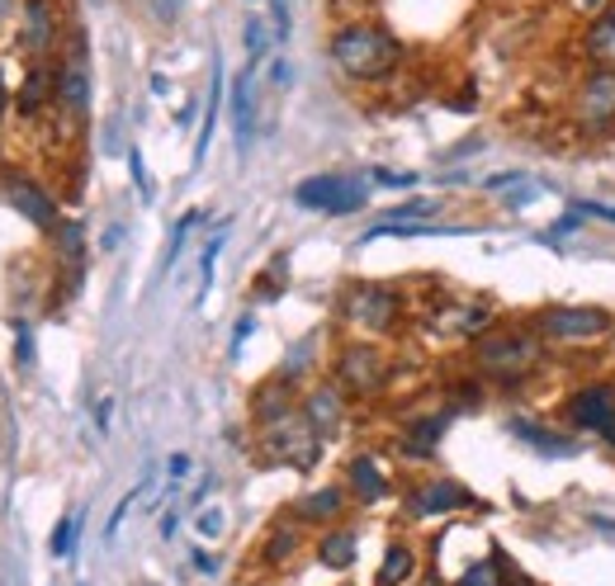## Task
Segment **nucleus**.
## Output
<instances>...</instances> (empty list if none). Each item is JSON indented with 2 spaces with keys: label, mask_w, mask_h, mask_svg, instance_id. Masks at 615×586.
Listing matches in <instances>:
<instances>
[{
  "label": "nucleus",
  "mask_w": 615,
  "mask_h": 586,
  "mask_svg": "<svg viewBox=\"0 0 615 586\" xmlns=\"http://www.w3.org/2000/svg\"><path fill=\"white\" fill-rule=\"evenodd\" d=\"M332 57H336V67L346 71V76H355V81H379V76H389V71L398 67L403 48H398V43L383 34V28L355 24V28H341V34L332 38Z\"/></svg>",
  "instance_id": "1"
},
{
  "label": "nucleus",
  "mask_w": 615,
  "mask_h": 586,
  "mask_svg": "<svg viewBox=\"0 0 615 586\" xmlns=\"http://www.w3.org/2000/svg\"><path fill=\"white\" fill-rule=\"evenodd\" d=\"M540 364V340L531 332H493L478 340V369L497 383H521Z\"/></svg>",
  "instance_id": "2"
},
{
  "label": "nucleus",
  "mask_w": 615,
  "mask_h": 586,
  "mask_svg": "<svg viewBox=\"0 0 615 586\" xmlns=\"http://www.w3.org/2000/svg\"><path fill=\"white\" fill-rule=\"evenodd\" d=\"M294 204L308 213H327V218H346L369 204V180L365 176H312L294 190Z\"/></svg>",
  "instance_id": "3"
},
{
  "label": "nucleus",
  "mask_w": 615,
  "mask_h": 586,
  "mask_svg": "<svg viewBox=\"0 0 615 586\" xmlns=\"http://www.w3.org/2000/svg\"><path fill=\"white\" fill-rule=\"evenodd\" d=\"M265 450H270V459H280V464L312 468L318 464V454H322V435L308 426V417L284 411V417L265 421Z\"/></svg>",
  "instance_id": "4"
},
{
  "label": "nucleus",
  "mask_w": 615,
  "mask_h": 586,
  "mask_svg": "<svg viewBox=\"0 0 615 586\" xmlns=\"http://www.w3.org/2000/svg\"><path fill=\"white\" fill-rule=\"evenodd\" d=\"M568 421H573L578 431H592V435H602L606 445H615V393L606 383L578 388L568 397Z\"/></svg>",
  "instance_id": "5"
},
{
  "label": "nucleus",
  "mask_w": 615,
  "mask_h": 586,
  "mask_svg": "<svg viewBox=\"0 0 615 586\" xmlns=\"http://www.w3.org/2000/svg\"><path fill=\"white\" fill-rule=\"evenodd\" d=\"M540 332L554 340H592L611 332V312L606 308H549L540 318Z\"/></svg>",
  "instance_id": "6"
},
{
  "label": "nucleus",
  "mask_w": 615,
  "mask_h": 586,
  "mask_svg": "<svg viewBox=\"0 0 615 586\" xmlns=\"http://www.w3.org/2000/svg\"><path fill=\"white\" fill-rule=\"evenodd\" d=\"M578 119H582V128H592V133H602V128L615 123V67H602V71H592V76L582 81Z\"/></svg>",
  "instance_id": "7"
},
{
  "label": "nucleus",
  "mask_w": 615,
  "mask_h": 586,
  "mask_svg": "<svg viewBox=\"0 0 615 586\" xmlns=\"http://www.w3.org/2000/svg\"><path fill=\"white\" fill-rule=\"evenodd\" d=\"M336 379H341V388H351V393H379L383 379H389V364H383L379 350L351 346V350L336 360Z\"/></svg>",
  "instance_id": "8"
},
{
  "label": "nucleus",
  "mask_w": 615,
  "mask_h": 586,
  "mask_svg": "<svg viewBox=\"0 0 615 586\" xmlns=\"http://www.w3.org/2000/svg\"><path fill=\"white\" fill-rule=\"evenodd\" d=\"M346 318L369 326V332H389L398 322V294L379 289V284H360V289L346 298Z\"/></svg>",
  "instance_id": "9"
},
{
  "label": "nucleus",
  "mask_w": 615,
  "mask_h": 586,
  "mask_svg": "<svg viewBox=\"0 0 615 586\" xmlns=\"http://www.w3.org/2000/svg\"><path fill=\"white\" fill-rule=\"evenodd\" d=\"M251 105H256V67L241 71L237 85H233V133H237V152H241V156H247L251 133H256V113H251Z\"/></svg>",
  "instance_id": "10"
},
{
  "label": "nucleus",
  "mask_w": 615,
  "mask_h": 586,
  "mask_svg": "<svg viewBox=\"0 0 615 586\" xmlns=\"http://www.w3.org/2000/svg\"><path fill=\"white\" fill-rule=\"evenodd\" d=\"M412 516H440V511H454V506H469V492L460 482H426L422 492H412Z\"/></svg>",
  "instance_id": "11"
},
{
  "label": "nucleus",
  "mask_w": 615,
  "mask_h": 586,
  "mask_svg": "<svg viewBox=\"0 0 615 586\" xmlns=\"http://www.w3.org/2000/svg\"><path fill=\"white\" fill-rule=\"evenodd\" d=\"M10 204L24 213L34 227H57V208H52V199L38 190V184H28V180H14L10 184Z\"/></svg>",
  "instance_id": "12"
},
{
  "label": "nucleus",
  "mask_w": 615,
  "mask_h": 586,
  "mask_svg": "<svg viewBox=\"0 0 615 586\" xmlns=\"http://www.w3.org/2000/svg\"><path fill=\"white\" fill-rule=\"evenodd\" d=\"M52 0H28L24 5V48L34 52V57H43L52 48Z\"/></svg>",
  "instance_id": "13"
},
{
  "label": "nucleus",
  "mask_w": 615,
  "mask_h": 586,
  "mask_svg": "<svg viewBox=\"0 0 615 586\" xmlns=\"http://www.w3.org/2000/svg\"><path fill=\"white\" fill-rule=\"evenodd\" d=\"M62 99L71 113H85V105H91V76H85V48L76 43L62 67Z\"/></svg>",
  "instance_id": "14"
},
{
  "label": "nucleus",
  "mask_w": 615,
  "mask_h": 586,
  "mask_svg": "<svg viewBox=\"0 0 615 586\" xmlns=\"http://www.w3.org/2000/svg\"><path fill=\"white\" fill-rule=\"evenodd\" d=\"M483 326H488V308L483 303H454L436 312V332H450V336H478Z\"/></svg>",
  "instance_id": "15"
},
{
  "label": "nucleus",
  "mask_w": 615,
  "mask_h": 586,
  "mask_svg": "<svg viewBox=\"0 0 615 586\" xmlns=\"http://www.w3.org/2000/svg\"><path fill=\"white\" fill-rule=\"evenodd\" d=\"M304 417H308V426H312L318 435H336L341 417H346V407H341V393H336V388H318V393L308 397Z\"/></svg>",
  "instance_id": "16"
},
{
  "label": "nucleus",
  "mask_w": 615,
  "mask_h": 586,
  "mask_svg": "<svg viewBox=\"0 0 615 586\" xmlns=\"http://www.w3.org/2000/svg\"><path fill=\"white\" fill-rule=\"evenodd\" d=\"M351 488H355V497H360V502H379V497L389 492V482H383V474H379L375 459H355V464H351Z\"/></svg>",
  "instance_id": "17"
},
{
  "label": "nucleus",
  "mask_w": 615,
  "mask_h": 586,
  "mask_svg": "<svg viewBox=\"0 0 615 586\" xmlns=\"http://www.w3.org/2000/svg\"><path fill=\"white\" fill-rule=\"evenodd\" d=\"M218 109H223V67L213 62V91H209V109H204V128H199V142H194V166L204 162L209 142H213V123H218Z\"/></svg>",
  "instance_id": "18"
},
{
  "label": "nucleus",
  "mask_w": 615,
  "mask_h": 586,
  "mask_svg": "<svg viewBox=\"0 0 615 586\" xmlns=\"http://www.w3.org/2000/svg\"><path fill=\"white\" fill-rule=\"evenodd\" d=\"M318 559H322L327 567H336V573H341V567H351V563H355V535H351V530L327 535L322 545H318Z\"/></svg>",
  "instance_id": "19"
},
{
  "label": "nucleus",
  "mask_w": 615,
  "mask_h": 586,
  "mask_svg": "<svg viewBox=\"0 0 615 586\" xmlns=\"http://www.w3.org/2000/svg\"><path fill=\"white\" fill-rule=\"evenodd\" d=\"M588 48H592L596 57H602L606 67H615V10H606V14H596V20H592Z\"/></svg>",
  "instance_id": "20"
},
{
  "label": "nucleus",
  "mask_w": 615,
  "mask_h": 586,
  "mask_svg": "<svg viewBox=\"0 0 615 586\" xmlns=\"http://www.w3.org/2000/svg\"><path fill=\"white\" fill-rule=\"evenodd\" d=\"M412 577V549L407 545H389L383 553V567H379V586H398Z\"/></svg>",
  "instance_id": "21"
},
{
  "label": "nucleus",
  "mask_w": 615,
  "mask_h": 586,
  "mask_svg": "<svg viewBox=\"0 0 615 586\" xmlns=\"http://www.w3.org/2000/svg\"><path fill=\"white\" fill-rule=\"evenodd\" d=\"M336 511H341V492L336 488H322V492H312V497L298 502V516L304 521H332Z\"/></svg>",
  "instance_id": "22"
},
{
  "label": "nucleus",
  "mask_w": 615,
  "mask_h": 586,
  "mask_svg": "<svg viewBox=\"0 0 615 586\" xmlns=\"http://www.w3.org/2000/svg\"><path fill=\"white\" fill-rule=\"evenodd\" d=\"M440 435H446V417H431V421H417L407 431V450L412 454H431L440 445Z\"/></svg>",
  "instance_id": "23"
},
{
  "label": "nucleus",
  "mask_w": 615,
  "mask_h": 586,
  "mask_svg": "<svg viewBox=\"0 0 615 586\" xmlns=\"http://www.w3.org/2000/svg\"><path fill=\"white\" fill-rule=\"evenodd\" d=\"M511 435H521L525 445H535V450H545V454H573V445H564V440H545V431L531 421H511Z\"/></svg>",
  "instance_id": "24"
},
{
  "label": "nucleus",
  "mask_w": 615,
  "mask_h": 586,
  "mask_svg": "<svg viewBox=\"0 0 615 586\" xmlns=\"http://www.w3.org/2000/svg\"><path fill=\"white\" fill-rule=\"evenodd\" d=\"M48 71H43V67H34V71H28V81H24V91H20V109L24 113H34L38 105H43V99H48Z\"/></svg>",
  "instance_id": "25"
},
{
  "label": "nucleus",
  "mask_w": 615,
  "mask_h": 586,
  "mask_svg": "<svg viewBox=\"0 0 615 586\" xmlns=\"http://www.w3.org/2000/svg\"><path fill=\"white\" fill-rule=\"evenodd\" d=\"M81 227L76 223H62V261L71 265V279H76L81 275Z\"/></svg>",
  "instance_id": "26"
},
{
  "label": "nucleus",
  "mask_w": 615,
  "mask_h": 586,
  "mask_svg": "<svg viewBox=\"0 0 615 586\" xmlns=\"http://www.w3.org/2000/svg\"><path fill=\"white\" fill-rule=\"evenodd\" d=\"M454 586H502V577H497V553H493L488 563H474Z\"/></svg>",
  "instance_id": "27"
},
{
  "label": "nucleus",
  "mask_w": 615,
  "mask_h": 586,
  "mask_svg": "<svg viewBox=\"0 0 615 586\" xmlns=\"http://www.w3.org/2000/svg\"><path fill=\"white\" fill-rule=\"evenodd\" d=\"M71 539H76V516H62L57 521V530H52V553L57 559H67L71 553Z\"/></svg>",
  "instance_id": "28"
},
{
  "label": "nucleus",
  "mask_w": 615,
  "mask_h": 586,
  "mask_svg": "<svg viewBox=\"0 0 615 586\" xmlns=\"http://www.w3.org/2000/svg\"><path fill=\"white\" fill-rule=\"evenodd\" d=\"M247 57H251V67H261V57H265V24L261 20L247 24Z\"/></svg>",
  "instance_id": "29"
},
{
  "label": "nucleus",
  "mask_w": 615,
  "mask_h": 586,
  "mask_svg": "<svg viewBox=\"0 0 615 586\" xmlns=\"http://www.w3.org/2000/svg\"><path fill=\"white\" fill-rule=\"evenodd\" d=\"M14 340H20V369H34V332H28V322H14Z\"/></svg>",
  "instance_id": "30"
},
{
  "label": "nucleus",
  "mask_w": 615,
  "mask_h": 586,
  "mask_svg": "<svg viewBox=\"0 0 615 586\" xmlns=\"http://www.w3.org/2000/svg\"><path fill=\"white\" fill-rule=\"evenodd\" d=\"M128 166H133V180H138L142 199H152V176H147V162H142V152H138V147L128 152Z\"/></svg>",
  "instance_id": "31"
},
{
  "label": "nucleus",
  "mask_w": 615,
  "mask_h": 586,
  "mask_svg": "<svg viewBox=\"0 0 615 586\" xmlns=\"http://www.w3.org/2000/svg\"><path fill=\"white\" fill-rule=\"evenodd\" d=\"M218 251H223V241L213 237L209 247H204V261H199V279H204V294H209V284H213V265H218Z\"/></svg>",
  "instance_id": "32"
},
{
  "label": "nucleus",
  "mask_w": 615,
  "mask_h": 586,
  "mask_svg": "<svg viewBox=\"0 0 615 586\" xmlns=\"http://www.w3.org/2000/svg\"><path fill=\"white\" fill-rule=\"evenodd\" d=\"M573 213H578V218H602V223H615V208H611V204H592V199H588V204H573Z\"/></svg>",
  "instance_id": "33"
},
{
  "label": "nucleus",
  "mask_w": 615,
  "mask_h": 586,
  "mask_svg": "<svg viewBox=\"0 0 615 586\" xmlns=\"http://www.w3.org/2000/svg\"><path fill=\"white\" fill-rule=\"evenodd\" d=\"M375 184H398L403 190V184H417V176L412 170H375Z\"/></svg>",
  "instance_id": "34"
},
{
  "label": "nucleus",
  "mask_w": 615,
  "mask_h": 586,
  "mask_svg": "<svg viewBox=\"0 0 615 586\" xmlns=\"http://www.w3.org/2000/svg\"><path fill=\"white\" fill-rule=\"evenodd\" d=\"M294 553V535H275L270 539V563H284Z\"/></svg>",
  "instance_id": "35"
},
{
  "label": "nucleus",
  "mask_w": 615,
  "mask_h": 586,
  "mask_svg": "<svg viewBox=\"0 0 615 586\" xmlns=\"http://www.w3.org/2000/svg\"><path fill=\"white\" fill-rule=\"evenodd\" d=\"M270 10H275V34L289 38V0H270Z\"/></svg>",
  "instance_id": "36"
},
{
  "label": "nucleus",
  "mask_w": 615,
  "mask_h": 586,
  "mask_svg": "<svg viewBox=\"0 0 615 586\" xmlns=\"http://www.w3.org/2000/svg\"><path fill=\"white\" fill-rule=\"evenodd\" d=\"M199 535H204V539L223 535V516H218V511H204V516H199Z\"/></svg>",
  "instance_id": "37"
},
{
  "label": "nucleus",
  "mask_w": 615,
  "mask_h": 586,
  "mask_svg": "<svg viewBox=\"0 0 615 586\" xmlns=\"http://www.w3.org/2000/svg\"><path fill=\"white\" fill-rule=\"evenodd\" d=\"M166 468H170V478H176V482H180V478H190V454H170V464H166Z\"/></svg>",
  "instance_id": "38"
},
{
  "label": "nucleus",
  "mask_w": 615,
  "mask_h": 586,
  "mask_svg": "<svg viewBox=\"0 0 615 586\" xmlns=\"http://www.w3.org/2000/svg\"><path fill=\"white\" fill-rule=\"evenodd\" d=\"M251 332H256V318H241V322H237V332H233V350H241V340H247Z\"/></svg>",
  "instance_id": "39"
},
{
  "label": "nucleus",
  "mask_w": 615,
  "mask_h": 586,
  "mask_svg": "<svg viewBox=\"0 0 615 586\" xmlns=\"http://www.w3.org/2000/svg\"><path fill=\"white\" fill-rule=\"evenodd\" d=\"M507 184H521V170H502V176H493L488 190H507Z\"/></svg>",
  "instance_id": "40"
},
{
  "label": "nucleus",
  "mask_w": 615,
  "mask_h": 586,
  "mask_svg": "<svg viewBox=\"0 0 615 586\" xmlns=\"http://www.w3.org/2000/svg\"><path fill=\"white\" fill-rule=\"evenodd\" d=\"M582 14H606V0H578Z\"/></svg>",
  "instance_id": "41"
},
{
  "label": "nucleus",
  "mask_w": 615,
  "mask_h": 586,
  "mask_svg": "<svg viewBox=\"0 0 615 586\" xmlns=\"http://www.w3.org/2000/svg\"><path fill=\"white\" fill-rule=\"evenodd\" d=\"M194 567H199V573H213V567H218V563H213V559H209V553H204V549H199V553H194Z\"/></svg>",
  "instance_id": "42"
},
{
  "label": "nucleus",
  "mask_w": 615,
  "mask_h": 586,
  "mask_svg": "<svg viewBox=\"0 0 615 586\" xmlns=\"http://www.w3.org/2000/svg\"><path fill=\"white\" fill-rule=\"evenodd\" d=\"M119 237H123V227H109V232H105V251L119 247Z\"/></svg>",
  "instance_id": "43"
},
{
  "label": "nucleus",
  "mask_w": 615,
  "mask_h": 586,
  "mask_svg": "<svg viewBox=\"0 0 615 586\" xmlns=\"http://www.w3.org/2000/svg\"><path fill=\"white\" fill-rule=\"evenodd\" d=\"M10 10H14V0H0V24L10 20Z\"/></svg>",
  "instance_id": "44"
}]
</instances>
